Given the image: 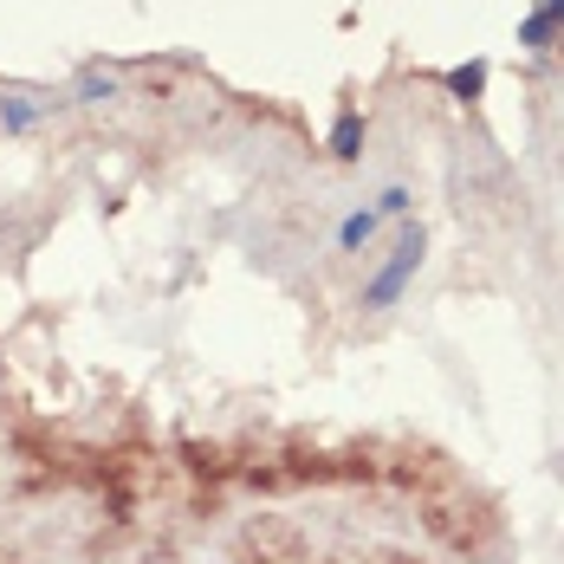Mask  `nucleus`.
<instances>
[{"instance_id":"obj_1","label":"nucleus","mask_w":564,"mask_h":564,"mask_svg":"<svg viewBox=\"0 0 564 564\" xmlns=\"http://www.w3.org/2000/svg\"><path fill=\"white\" fill-rule=\"evenodd\" d=\"M234 564H305V539L285 519H253L234 545Z\"/></svg>"},{"instance_id":"obj_2","label":"nucleus","mask_w":564,"mask_h":564,"mask_svg":"<svg viewBox=\"0 0 564 564\" xmlns=\"http://www.w3.org/2000/svg\"><path fill=\"white\" fill-rule=\"evenodd\" d=\"M422 247H429V240H422V227H409V234L395 240V253L383 260V273L364 285V299H357V305H364V312H390L395 299H402V285L415 280V267H422Z\"/></svg>"},{"instance_id":"obj_3","label":"nucleus","mask_w":564,"mask_h":564,"mask_svg":"<svg viewBox=\"0 0 564 564\" xmlns=\"http://www.w3.org/2000/svg\"><path fill=\"white\" fill-rule=\"evenodd\" d=\"M377 227H383V215H377V208H357V215H344V227H338V253H357V247H370V240H377Z\"/></svg>"},{"instance_id":"obj_4","label":"nucleus","mask_w":564,"mask_h":564,"mask_svg":"<svg viewBox=\"0 0 564 564\" xmlns=\"http://www.w3.org/2000/svg\"><path fill=\"white\" fill-rule=\"evenodd\" d=\"M332 156H338V163H357V156H364V117L357 111L338 117V130H332Z\"/></svg>"},{"instance_id":"obj_5","label":"nucleus","mask_w":564,"mask_h":564,"mask_svg":"<svg viewBox=\"0 0 564 564\" xmlns=\"http://www.w3.org/2000/svg\"><path fill=\"white\" fill-rule=\"evenodd\" d=\"M558 26H564V20H558V7L545 0V7H539V13H532L525 26H519V46H532V53H539V46H545V40L558 33Z\"/></svg>"},{"instance_id":"obj_6","label":"nucleus","mask_w":564,"mask_h":564,"mask_svg":"<svg viewBox=\"0 0 564 564\" xmlns=\"http://www.w3.org/2000/svg\"><path fill=\"white\" fill-rule=\"evenodd\" d=\"M409 202H415V195H409V188H402V182H390V188H383V195H377V215H383V221H390V215H402V208H409Z\"/></svg>"},{"instance_id":"obj_7","label":"nucleus","mask_w":564,"mask_h":564,"mask_svg":"<svg viewBox=\"0 0 564 564\" xmlns=\"http://www.w3.org/2000/svg\"><path fill=\"white\" fill-rule=\"evenodd\" d=\"M480 78H487V72H480V65H467V72H454L448 85L460 91V98H474V91H480Z\"/></svg>"},{"instance_id":"obj_8","label":"nucleus","mask_w":564,"mask_h":564,"mask_svg":"<svg viewBox=\"0 0 564 564\" xmlns=\"http://www.w3.org/2000/svg\"><path fill=\"white\" fill-rule=\"evenodd\" d=\"M0 117H7L13 130H20V123H33V105H20V98H7V105H0Z\"/></svg>"},{"instance_id":"obj_9","label":"nucleus","mask_w":564,"mask_h":564,"mask_svg":"<svg viewBox=\"0 0 564 564\" xmlns=\"http://www.w3.org/2000/svg\"><path fill=\"white\" fill-rule=\"evenodd\" d=\"M350 564H415V558H402V552H383V558H350Z\"/></svg>"}]
</instances>
